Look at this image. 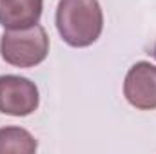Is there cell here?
Listing matches in <instances>:
<instances>
[{
  "label": "cell",
  "mask_w": 156,
  "mask_h": 154,
  "mask_svg": "<svg viewBox=\"0 0 156 154\" xmlns=\"http://www.w3.org/2000/svg\"><path fill=\"white\" fill-rule=\"evenodd\" d=\"M123 96L138 111L156 109V65L151 62H136L125 75Z\"/></svg>",
  "instance_id": "277c9868"
},
{
  "label": "cell",
  "mask_w": 156,
  "mask_h": 154,
  "mask_svg": "<svg viewBox=\"0 0 156 154\" xmlns=\"http://www.w3.org/2000/svg\"><path fill=\"white\" fill-rule=\"evenodd\" d=\"M38 149L35 136L22 127L0 129V154H33Z\"/></svg>",
  "instance_id": "8992f818"
},
{
  "label": "cell",
  "mask_w": 156,
  "mask_h": 154,
  "mask_svg": "<svg viewBox=\"0 0 156 154\" xmlns=\"http://www.w3.org/2000/svg\"><path fill=\"white\" fill-rule=\"evenodd\" d=\"M44 0H0V26L26 29L40 22Z\"/></svg>",
  "instance_id": "5b68a950"
},
{
  "label": "cell",
  "mask_w": 156,
  "mask_h": 154,
  "mask_svg": "<svg viewBox=\"0 0 156 154\" xmlns=\"http://www.w3.org/2000/svg\"><path fill=\"white\" fill-rule=\"evenodd\" d=\"M47 54L49 37L40 24L26 29H5L0 37V56L13 67H35L47 58Z\"/></svg>",
  "instance_id": "7a4b0ae2"
},
{
  "label": "cell",
  "mask_w": 156,
  "mask_h": 154,
  "mask_svg": "<svg viewBox=\"0 0 156 154\" xmlns=\"http://www.w3.org/2000/svg\"><path fill=\"white\" fill-rule=\"evenodd\" d=\"M55 22L67 45L89 47L102 35L104 11L98 0H60Z\"/></svg>",
  "instance_id": "6da1fadb"
},
{
  "label": "cell",
  "mask_w": 156,
  "mask_h": 154,
  "mask_svg": "<svg viewBox=\"0 0 156 154\" xmlns=\"http://www.w3.org/2000/svg\"><path fill=\"white\" fill-rule=\"evenodd\" d=\"M154 56H156V49H154Z\"/></svg>",
  "instance_id": "52a82bcc"
},
{
  "label": "cell",
  "mask_w": 156,
  "mask_h": 154,
  "mask_svg": "<svg viewBox=\"0 0 156 154\" xmlns=\"http://www.w3.org/2000/svg\"><path fill=\"white\" fill-rule=\"evenodd\" d=\"M38 87L29 78L16 75L0 76V113L7 116H29L38 109Z\"/></svg>",
  "instance_id": "3957f363"
}]
</instances>
